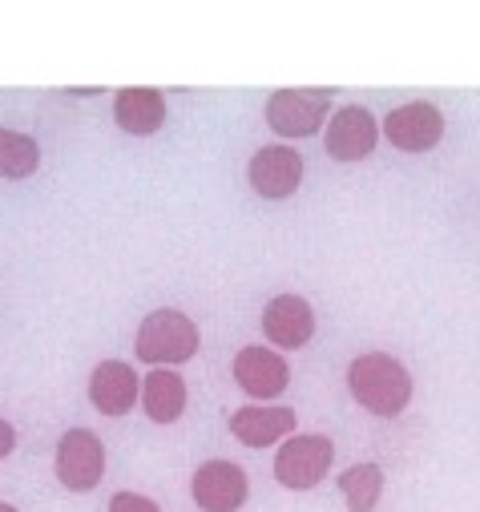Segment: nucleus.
Returning <instances> with one entry per match:
<instances>
[{
	"instance_id": "obj_1",
	"label": "nucleus",
	"mask_w": 480,
	"mask_h": 512,
	"mask_svg": "<svg viewBox=\"0 0 480 512\" xmlns=\"http://www.w3.org/2000/svg\"><path fill=\"white\" fill-rule=\"evenodd\" d=\"M347 392L364 412L396 420L412 404V371L388 351H364L347 367Z\"/></svg>"
},
{
	"instance_id": "obj_5",
	"label": "nucleus",
	"mask_w": 480,
	"mask_h": 512,
	"mask_svg": "<svg viewBox=\"0 0 480 512\" xmlns=\"http://www.w3.org/2000/svg\"><path fill=\"white\" fill-rule=\"evenodd\" d=\"M380 146V121L364 105H343L331 113L327 130H323V150L335 162H364Z\"/></svg>"
},
{
	"instance_id": "obj_18",
	"label": "nucleus",
	"mask_w": 480,
	"mask_h": 512,
	"mask_svg": "<svg viewBox=\"0 0 480 512\" xmlns=\"http://www.w3.org/2000/svg\"><path fill=\"white\" fill-rule=\"evenodd\" d=\"M109 512H162V508H158V500H150L142 492H117L109 500Z\"/></svg>"
},
{
	"instance_id": "obj_20",
	"label": "nucleus",
	"mask_w": 480,
	"mask_h": 512,
	"mask_svg": "<svg viewBox=\"0 0 480 512\" xmlns=\"http://www.w3.org/2000/svg\"><path fill=\"white\" fill-rule=\"evenodd\" d=\"M0 512H21V508H13V504H5V500H0Z\"/></svg>"
},
{
	"instance_id": "obj_3",
	"label": "nucleus",
	"mask_w": 480,
	"mask_h": 512,
	"mask_svg": "<svg viewBox=\"0 0 480 512\" xmlns=\"http://www.w3.org/2000/svg\"><path fill=\"white\" fill-rule=\"evenodd\" d=\"M331 93L335 89H275L263 105L267 125L279 138H315L331 121Z\"/></svg>"
},
{
	"instance_id": "obj_2",
	"label": "nucleus",
	"mask_w": 480,
	"mask_h": 512,
	"mask_svg": "<svg viewBox=\"0 0 480 512\" xmlns=\"http://www.w3.org/2000/svg\"><path fill=\"white\" fill-rule=\"evenodd\" d=\"M202 347V335L194 327L190 315L174 311V307H158L142 319L138 327V339H134V351L142 363L150 367H174V363H186L194 359Z\"/></svg>"
},
{
	"instance_id": "obj_11",
	"label": "nucleus",
	"mask_w": 480,
	"mask_h": 512,
	"mask_svg": "<svg viewBox=\"0 0 480 512\" xmlns=\"http://www.w3.org/2000/svg\"><path fill=\"white\" fill-rule=\"evenodd\" d=\"M89 400L101 416H126L142 400V375L126 359H101L89 375Z\"/></svg>"
},
{
	"instance_id": "obj_8",
	"label": "nucleus",
	"mask_w": 480,
	"mask_h": 512,
	"mask_svg": "<svg viewBox=\"0 0 480 512\" xmlns=\"http://www.w3.org/2000/svg\"><path fill=\"white\" fill-rule=\"evenodd\" d=\"M230 375L238 379V388H243L251 400H275L287 392L291 383V367H287V355L275 351V347H243L230 363Z\"/></svg>"
},
{
	"instance_id": "obj_10",
	"label": "nucleus",
	"mask_w": 480,
	"mask_h": 512,
	"mask_svg": "<svg viewBox=\"0 0 480 512\" xmlns=\"http://www.w3.org/2000/svg\"><path fill=\"white\" fill-rule=\"evenodd\" d=\"M247 492V472L230 460H206L190 480V496L202 512H238L247 504Z\"/></svg>"
},
{
	"instance_id": "obj_7",
	"label": "nucleus",
	"mask_w": 480,
	"mask_h": 512,
	"mask_svg": "<svg viewBox=\"0 0 480 512\" xmlns=\"http://www.w3.org/2000/svg\"><path fill=\"white\" fill-rule=\"evenodd\" d=\"M247 182H251V190L259 198L283 202L303 186V154L295 146H287V142L263 146L247 166Z\"/></svg>"
},
{
	"instance_id": "obj_16",
	"label": "nucleus",
	"mask_w": 480,
	"mask_h": 512,
	"mask_svg": "<svg viewBox=\"0 0 480 512\" xmlns=\"http://www.w3.org/2000/svg\"><path fill=\"white\" fill-rule=\"evenodd\" d=\"M339 492L351 512H372L384 496V468L380 464H351L339 476Z\"/></svg>"
},
{
	"instance_id": "obj_13",
	"label": "nucleus",
	"mask_w": 480,
	"mask_h": 512,
	"mask_svg": "<svg viewBox=\"0 0 480 512\" xmlns=\"http://www.w3.org/2000/svg\"><path fill=\"white\" fill-rule=\"evenodd\" d=\"M263 335L283 347V351H295V347H307L311 335H315V311L303 295H275L267 307H263Z\"/></svg>"
},
{
	"instance_id": "obj_14",
	"label": "nucleus",
	"mask_w": 480,
	"mask_h": 512,
	"mask_svg": "<svg viewBox=\"0 0 480 512\" xmlns=\"http://www.w3.org/2000/svg\"><path fill=\"white\" fill-rule=\"evenodd\" d=\"M113 121L122 125L126 134L134 138H150L166 125V97L162 89L150 85H130V89H117L113 97Z\"/></svg>"
},
{
	"instance_id": "obj_15",
	"label": "nucleus",
	"mask_w": 480,
	"mask_h": 512,
	"mask_svg": "<svg viewBox=\"0 0 480 512\" xmlns=\"http://www.w3.org/2000/svg\"><path fill=\"white\" fill-rule=\"evenodd\" d=\"M186 379L174 367H154L150 375H142V408L154 424H174L186 412Z\"/></svg>"
},
{
	"instance_id": "obj_4",
	"label": "nucleus",
	"mask_w": 480,
	"mask_h": 512,
	"mask_svg": "<svg viewBox=\"0 0 480 512\" xmlns=\"http://www.w3.org/2000/svg\"><path fill=\"white\" fill-rule=\"evenodd\" d=\"M335 464V444L319 432H295L287 444H279L275 452V480L291 492H307L315 488Z\"/></svg>"
},
{
	"instance_id": "obj_9",
	"label": "nucleus",
	"mask_w": 480,
	"mask_h": 512,
	"mask_svg": "<svg viewBox=\"0 0 480 512\" xmlns=\"http://www.w3.org/2000/svg\"><path fill=\"white\" fill-rule=\"evenodd\" d=\"M384 138L404 154H424V150L440 146V138H444V113L432 101L396 105L384 117Z\"/></svg>"
},
{
	"instance_id": "obj_6",
	"label": "nucleus",
	"mask_w": 480,
	"mask_h": 512,
	"mask_svg": "<svg viewBox=\"0 0 480 512\" xmlns=\"http://www.w3.org/2000/svg\"><path fill=\"white\" fill-rule=\"evenodd\" d=\"M57 480L69 492H93L105 480V444L89 428H69L57 444Z\"/></svg>"
},
{
	"instance_id": "obj_17",
	"label": "nucleus",
	"mask_w": 480,
	"mask_h": 512,
	"mask_svg": "<svg viewBox=\"0 0 480 512\" xmlns=\"http://www.w3.org/2000/svg\"><path fill=\"white\" fill-rule=\"evenodd\" d=\"M37 166H41V146L29 134L0 125V178L21 182V178L37 174Z\"/></svg>"
},
{
	"instance_id": "obj_19",
	"label": "nucleus",
	"mask_w": 480,
	"mask_h": 512,
	"mask_svg": "<svg viewBox=\"0 0 480 512\" xmlns=\"http://www.w3.org/2000/svg\"><path fill=\"white\" fill-rule=\"evenodd\" d=\"M13 448H17V428L9 420H0V460H5Z\"/></svg>"
},
{
	"instance_id": "obj_12",
	"label": "nucleus",
	"mask_w": 480,
	"mask_h": 512,
	"mask_svg": "<svg viewBox=\"0 0 480 512\" xmlns=\"http://www.w3.org/2000/svg\"><path fill=\"white\" fill-rule=\"evenodd\" d=\"M295 412L279 404H247L230 416V436L247 448H271L295 436Z\"/></svg>"
}]
</instances>
